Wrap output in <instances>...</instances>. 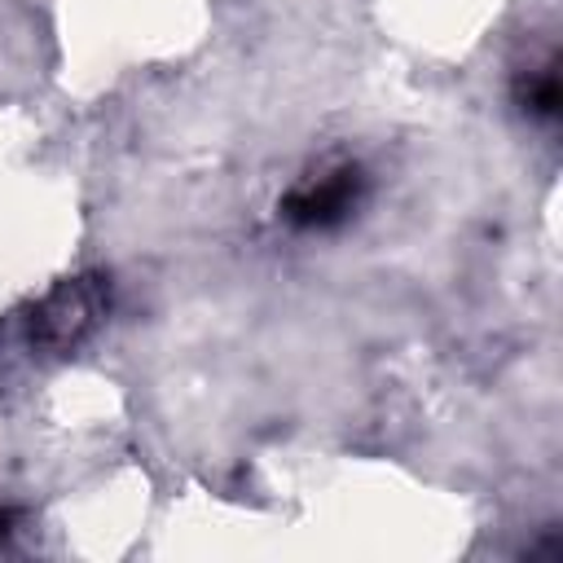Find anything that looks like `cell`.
I'll return each instance as SVG.
<instances>
[{
  "label": "cell",
  "mask_w": 563,
  "mask_h": 563,
  "mask_svg": "<svg viewBox=\"0 0 563 563\" xmlns=\"http://www.w3.org/2000/svg\"><path fill=\"white\" fill-rule=\"evenodd\" d=\"M101 312V290L88 282H75L66 290H57L35 317H31V339L48 343V347H66L75 343Z\"/></svg>",
  "instance_id": "cell-2"
},
{
  "label": "cell",
  "mask_w": 563,
  "mask_h": 563,
  "mask_svg": "<svg viewBox=\"0 0 563 563\" xmlns=\"http://www.w3.org/2000/svg\"><path fill=\"white\" fill-rule=\"evenodd\" d=\"M515 97H519L523 114H532V119H554V114H559V75H554V62L532 66L528 75H519Z\"/></svg>",
  "instance_id": "cell-3"
},
{
  "label": "cell",
  "mask_w": 563,
  "mask_h": 563,
  "mask_svg": "<svg viewBox=\"0 0 563 563\" xmlns=\"http://www.w3.org/2000/svg\"><path fill=\"white\" fill-rule=\"evenodd\" d=\"M361 198H365V172L356 163H330L282 198V220L303 233H325L347 224Z\"/></svg>",
  "instance_id": "cell-1"
}]
</instances>
